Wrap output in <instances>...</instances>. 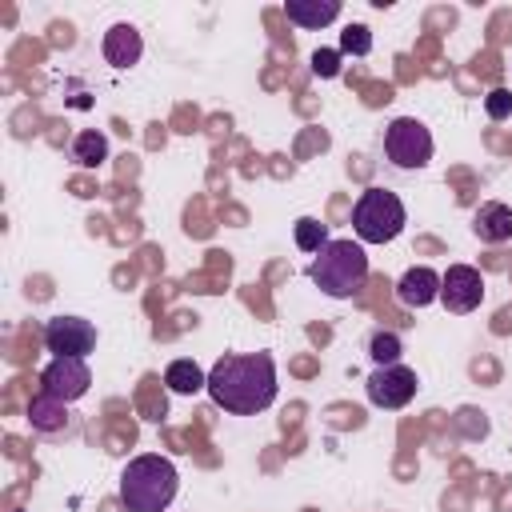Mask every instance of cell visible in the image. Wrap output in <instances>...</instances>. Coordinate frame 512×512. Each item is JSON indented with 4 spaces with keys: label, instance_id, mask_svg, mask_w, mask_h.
I'll list each match as a JSON object with an SVG mask.
<instances>
[{
    "label": "cell",
    "instance_id": "1",
    "mask_svg": "<svg viewBox=\"0 0 512 512\" xmlns=\"http://www.w3.org/2000/svg\"><path fill=\"white\" fill-rule=\"evenodd\" d=\"M208 396L232 416H256L276 400L272 352H228L208 372Z\"/></svg>",
    "mask_w": 512,
    "mask_h": 512
},
{
    "label": "cell",
    "instance_id": "2",
    "mask_svg": "<svg viewBox=\"0 0 512 512\" xmlns=\"http://www.w3.org/2000/svg\"><path fill=\"white\" fill-rule=\"evenodd\" d=\"M176 488H180L176 464L156 452L132 456L120 472V504L128 512H164L176 500Z\"/></svg>",
    "mask_w": 512,
    "mask_h": 512
},
{
    "label": "cell",
    "instance_id": "3",
    "mask_svg": "<svg viewBox=\"0 0 512 512\" xmlns=\"http://www.w3.org/2000/svg\"><path fill=\"white\" fill-rule=\"evenodd\" d=\"M308 280H312L324 296L348 300V296H356V292L368 284V256H364V248L352 244V240H328V244L316 252V260L308 264Z\"/></svg>",
    "mask_w": 512,
    "mask_h": 512
},
{
    "label": "cell",
    "instance_id": "4",
    "mask_svg": "<svg viewBox=\"0 0 512 512\" xmlns=\"http://www.w3.org/2000/svg\"><path fill=\"white\" fill-rule=\"evenodd\" d=\"M404 224L408 212L400 196L388 188H364L360 200L352 204V232L360 236V244H388L404 232Z\"/></svg>",
    "mask_w": 512,
    "mask_h": 512
},
{
    "label": "cell",
    "instance_id": "5",
    "mask_svg": "<svg viewBox=\"0 0 512 512\" xmlns=\"http://www.w3.org/2000/svg\"><path fill=\"white\" fill-rule=\"evenodd\" d=\"M384 156L392 160V168L416 172L432 160V132L424 128V120L416 116H396L384 128Z\"/></svg>",
    "mask_w": 512,
    "mask_h": 512
},
{
    "label": "cell",
    "instance_id": "6",
    "mask_svg": "<svg viewBox=\"0 0 512 512\" xmlns=\"http://www.w3.org/2000/svg\"><path fill=\"white\" fill-rule=\"evenodd\" d=\"M364 392H368V400H372L376 408L396 412V408H404V404L416 400L420 380H416V372H412L408 364H384V368H372V372H368Z\"/></svg>",
    "mask_w": 512,
    "mask_h": 512
},
{
    "label": "cell",
    "instance_id": "7",
    "mask_svg": "<svg viewBox=\"0 0 512 512\" xmlns=\"http://www.w3.org/2000/svg\"><path fill=\"white\" fill-rule=\"evenodd\" d=\"M44 348L56 356H88L96 352V324L84 316H52L44 324Z\"/></svg>",
    "mask_w": 512,
    "mask_h": 512
},
{
    "label": "cell",
    "instance_id": "8",
    "mask_svg": "<svg viewBox=\"0 0 512 512\" xmlns=\"http://www.w3.org/2000/svg\"><path fill=\"white\" fill-rule=\"evenodd\" d=\"M480 300H484V276H480V268H472V264H448V272L440 276V304L448 312L464 316V312L480 308Z\"/></svg>",
    "mask_w": 512,
    "mask_h": 512
},
{
    "label": "cell",
    "instance_id": "9",
    "mask_svg": "<svg viewBox=\"0 0 512 512\" xmlns=\"http://www.w3.org/2000/svg\"><path fill=\"white\" fill-rule=\"evenodd\" d=\"M92 384V372H88V360L84 356H56L44 372H40V388L64 404L80 400Z\"/></svg>",
    "mask_w": 512,
    "mask_h": 512
},
{
    "label": "cell",
    "instance_id": "10",
    "mask_svg": "<svg viewBox=\"0 0 512 512\" xmlns=\"http://www.w3.org/2000/svg\"><path fill=\"white\" fill-rule=\"evenodd\" d=\"M396 296L404 308H428L432 300H440V272L428 264H412L400 280H396Z\"/></svg>",
    "mask_w": 512,
    "mask_h": 512
},
{
    "label": "cell",
    "instance_id": "11",
    "mask_svg": "<svg viewBox=\"0 0 512 512\" xmlns=\"http://www.w3.org/2000/svg\"><path fill=\"white\" fill-rule=\"evenodd\" d=\"M472 232L484 240V244H504L512 240V208L504 200H484L476 212H472Z\"/></svg>",
    "mask_w": 512,
    "mask_h": 512
},
{
    "label": "cell",
    "instance_id": "12",
    "mask_svg": "<svg viewBox=\"0 0 512 512\" xmlns=\"http://www.w3.org/2000/svg\"><path fill=\"white\" fill-rule=\"evenodd\" d=\"M144 56V40L136 32V24H112L104 32V60L112 68H132Z\"/></svg>",
    "mask_w": 512,
    "mask_h": 512
},
{
    "label": "cell",
    "instance_id": "13",
    "mask_svg": "<svg viewBox=\"0 0 512 512\" xmlns=\"http://www.w3.org/2000/svg\"><path fill=\"white\" fill-rule=\"evenodd\" d=\"M284 16L296 28H324L340 20V0H284Z\"/></svg>",
    "mask_w": 512,
    "mask_h": 512
},
{
    "label": "cell",
    "instance_id": "14",
    "mask_svg": "<svg viewBox=\"0 0 512 512\" xmlns=\"http://www.w3.org/2000/svg\"><path fill=\"white\" fill-rule=\"evenodd\" d=\"M164 384H168V392H176V396H196L200 388H208V372H204L196 360L180 356V360H172V364L164 368Z\"/></svg>",
    "mask_w": 512,
    "mask_h": 512
},
{
    "label": "cell",
    "instance_id": "15",
    "mask_svg": "<svg viewBox=\"0 0 512 512\" xmlns=\"http://www.w3.org/2000/svg\"><path fill=\"white\" fill-rule=\"evenodd\" d=\"M28 420H32L36 432H64V424H68V408H64V400L40 392V396L28 400Z\"/></svg>",
    "mask_w": 512,
    "mask_h": 512
},
{
    "label": "cell",
    "instance_id": "16",
    "mask_svg": "<svg viewBox=\"0 0 512 512\" xmlns=\"http://www.w3.org/2000/svg\"><path fill=\"white\" fill-rule=\"evenodd\" d=\"M72 160L80 168H100L108 160V136L100 128H84L72 136Z\"/></svg>",
    "mask_w": 512,
    "mask_h": 512
},
{
    "label": "cell",
    "instance_id": "17",
    "mask_svg": "<svg viewBox=\"0 0 512 512\" xmlns=\"http://www.w3.org/2000/svg\"><path fill=\"white\" fill-rule=\"evenodd\" d=\"M368 356H372V364H376V368H384V364H400L404 344H400V336H396V332L376 328V332L368 336Z\"/></svg>",
    "mask_w": 512,
    "mask_h": 512
},
{
    "label": "cell",
    "instance_id": "18",
    "mask_svg": "<svg viewBox=\"0 0 512 512\" xmlns=\"http://www.w3.org/2000/svg\"><path fill=\"white\" fill-rule=\"evenodd\" d=\"M292 236H296V248L300 252H320L324 244H328V224H320L316 216H300L296 220V228H292Z\"/></svg>",
    "mask_w": 512,
    "mask_h": 512
},
{
    "label": "cell",
    "instance_id": "19",
    "mask_svg": "<svg viewBox=\"0 0 512 512\" xmlns=\"http://www.w3.org/2000/svg\"><path fill=\"white\" fill-rule=\"evenodd\" d=\"M340 52L368 56V52H372V32H368V24H348L344 36H340Z\"/></svg>",
    "mask_w": 512,
    "mask_h": 512
},
{
    "label": "cell",
    "instance_id": "20",
    "mask_svg": "<svg viewBox=\"0 0 512 512\" xmlns=\"http://www.w3.org/2000/svg\"><path fill=\"white\" fill-rule=\"evenodd\" d=\"M340 48H316L312 52V72L316 76H324V80H332V76H340Z\"/></svg>",
    "mask_w": 512,
    "mask_h": 512
},
{
    "label": "cell",
    "instance_id": "21",
    "mask_svg": "<svg viewBox=\"0 0 512 512\" xmlns=\"http://www.w3.org/2000/svg\"><path fill=\"white\" fill-rule=\"evenodd\" d=\"M484 112H488L492 120H508V116H512V92H508V88H492V92L484 96Z\"/></svg>",
    "mask_w": 512,
    "mask_h": 512
}]
</instances>
